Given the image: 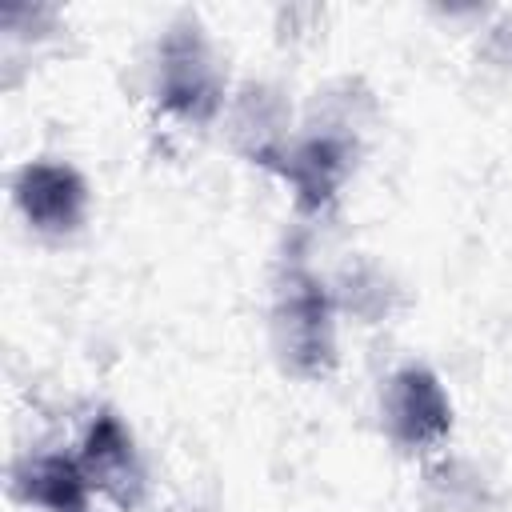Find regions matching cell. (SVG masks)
<instances>
[{"label": "cell", "instance_id": "7a4b0ae2", "mask_svg": "<svg viewBox=\"0 0 512 512\" xmlns=\"http://www.w3.org/2000/svg\"><path fill=\"white\" fill-rule=\"evenodd\" d=\"M152 92L164 112L188 124H208L224 112V76L196 20H180L160 36L152 64Z\"/></svg>", "mask_w": 512, "mask_h": 512}, {"label": "cell", "instance_id": "30bf717a", "mask_svg": "<svg viewBox=\"0 0 512 512\" xmlns=\"http://www.w3.org/2000/svg\"><path fill=\"white\" fill-rule=\"evenodd\" d=\"M428 492H432L436 512H488L492 508L488 480L468 460H440L428 472Z\"/></svg>", "mask_w": 512, "mask_h": 512}, {"label": "cell", "instance_id": "5b68a950", "mask_svg": "<svg viewBox=\"0 0 512 512\" xmlns=\"http://www.w3.org/2000/svg\"><path fill=\"white\" fill-rule=\"evenodd\" d=\"M12 200L32 232L40 236H72L88 220L92 192L84 176L64 160H32L12 180Z\"/></svg>", "mask_w": 512, "mask_h": 512}, {"label": "cell", "instance_id": "ba28073f", "mask_svg": "<svg viewBox=\"0 0 512 512\" xmlns=\"http://www.w3.org/2000/svg\"><path fill=\"white\" fill-rule=\"evenodd\" d=\"M12 484H16V496L40 512H92V496H96L80 460L64 452L28 456L16 468Z\"/></svg>", "mask_w": 512, "mask_h": 512}, {"label": "cell", "instance_id": "8992f818", "mask_svg": "<svg viewBox=\"0 0 512 512\" xmlns=\"http://www.w3.org/2000/svg\"><path fill=\"white\" fill-rule=\"evenodd\" d=\"M84 476L92 480V492L120 504V508H136L144 488H148V476H144V460L136 452V440L128 432V424L116 416V412H100L84 440H80V452H76Z\"/></svg>", "mask_w": 512, "mask_h": 512}, {"label": "cell", "instance_id": "6da1fadb", "mask_svg": "<svg viewBox=\"0 0 512 512\" xmlns=\"http://www.w3.org/2000/svg\"><path fill=\"white\" fill-rule=\"evenodd\" d=\"M336 296L332 288L300 260L284 264L272 292V352L284 372L300 380L328 376L336 364Z\"/></svg>", "mask_w": 512, "mask_h": 512}, {"label": "cell", "instance_id": "277c9868", "mask_svg": "<svg viewBox=\"0 0 512 512\" xmlns=\"http://www.w3.org/2000/svg\"><path fill=\"white\" fill-rule=\"evenodd\" d=\"M352 156H356L352 132L312 124L304 136L288 140L284 152L268 168L284 176V184L292 188L304 212H324L340 196L344 180L352 176Z\"/></svg>", "mask_w": 512, "mask_h": 512}, {"label": "cell", "instance_id": "9c48e42d", "mask_svg": "<svg viewBox=\"0 0 512 512\" xmlns=\"http://www.w3.org/2000/svg\"><path fill=\"white\" fill-rule=\"evenodd\" d=\"M332 296H336V308H344V312H352V316H360V320L372 324V320H380V316L392 312L396 284L388 280V272H384L380 264L356 260V264H348V268L340 272Z\"/></svg>", "mask_w": 512, "mask_h": 512}, {"label": "cell", "instance_id": "8fae6325", "mask_svg": "<svg viewBox=\"0 0 512 512\" xmlns=\"http://www.w3.org/2000/svg\"><path fill=\"white\" fill-rule=\"evenodd\" d=\"M484 56H488L496 68H512V16H504L496 28H488Z\"/></svg>", "mask_w": 512, "mask_h": 512}, {"label": "cell", "instance_id": "52a82bcc", "mask_svg": "<svg viewBox=\"0 0 512 512\" xmlns=\"http://www.w3.org/2000/svg\"><path fill=\"white\" fill-rule=\"evenodd\" d=\"M228 136L240 152H248L256 164H272L288 136V104L272 84H244L236 100L228 104Z\"/></svg>", "mask_w": 512, "mask_h": 512}, {"label": "cell", "instance_id": "3957f363", "mask_svg": "<svg viewBox=\"0 0 512 512\" xmlns=\"http://www.w3.org/2000/svg\"><path fill=\"white\" fill-rule=\"evenodd\" d=\"M380 424L384 436L404 452H432L452 432V400L440 376L424 364L392 372L380 388Z\"/></svg>", "mask_w": 512, "mask_h": 512}]
</instances>
